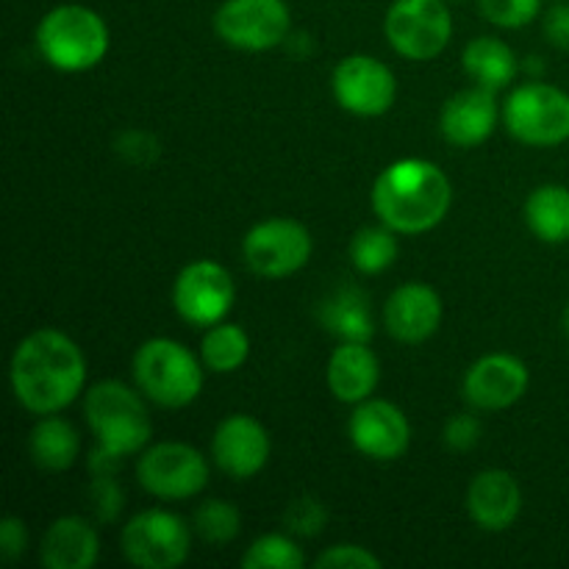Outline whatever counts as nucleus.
<instances>
[{
  "instance_id": "obj_15",
  "label": "nucleus",
  "mask_w": 569,
  "mask_h": 569,
  "mask_svg": "<svg viewBox=\"0 0 569 569\" xmlns=\"http://www.w3.org/2000/svg\"><path fill=\"white\" fill-rule=\"evenodd\" d=\"M211 453L226 476L244 481L259 476L270 459V433L250 415H231L217 426Z\"/></svg>"
},
{
  "instance_id": "obj_21",
  "label": "nucleus",
  "mask_w": 569,
  "mask_h": 569,
  "mask_svg": "<svg viewBox=\"0 0 569 569\" xmlns=\"http://www.w3.org/2000/svg\"><path fill=\"white\" fill-rule=\"evenodd\" d=\"M378 378L381 365L365 342H342L328 361V389L342 403H361L370 398Z\"/></svg>"
},
{
  "instance_id": "obj_26",
  "label": "nucleus",
  "mask_w": 569,
  "mask_h": 569,
  "mask_svg": "<svg viewBox=\"0 0 569 569\" xmlns=\"http://www.w3.org/2000/svg\"><path fill=\"white\" fill-rule=\"evenodd\" d=\"M200 356L211 372H237L248 361L250 339L244 328L231 326V322H217L206 331Z\"/></svg>"
},
{
  "instance_id": "obj_24",
  "label": "nucleus",
  "mask_w": 569,
  "mask_h": 569,
  "mask_svg": "<svg viewBox=\"0 0 569 569\" xmlns=\"http://www.w3.org/2000/svg\"><path fill=\"white\" fill-rule=\"evenodd\" d=\"M461 64L478 81V87L503 89L506 83L515 81L517 59L515 50L498 37H478L465 48Z\"/></svg>"
},
{
  "instance_id": "obj_11",
  "label": "nucleus",
  "mask_w": 569,
  "mask_h": 569,
  "mask_svg": "<svg viewBox=\"0 0 569 569\" xmlns=\"http://www.w3.org/2000/svg\"><path fill=\"white\" fill-rule=\"evenodd\" d=\"M311 233L300 222L272 217L248 231L242 242L244 261L261 278H287L311 259Z\"/></svg>"
},
{
  "instance_id": "obj_37",
  "label": "nucleus",
  "mask_w": 569,
  "mask_h": 569,
  "mask_svg": "<svg viewBox=\"0 0 569 569\" xmlns=\"http://www.w3.org/2000/svg\"><path fill=\"white\" fill-rule=\"evenodd\" d=\"M561 326H565V333H567V339H569V303H567V309H565V317H561Z\"/></svg>"
},
{
  "instance_id": "obj_31",
  "label": "nucleus",
  "mask_w": 569,
  "mask_h": 569,
  "mask_svg": "<svg viewBox=\"0 0 569 569\" xmlns=\"http://www.w3.org/2000/svg\"><path fill=\"white\" fill-rule=\"evenodd\" d=\"M328 511L320 500L315 498H298L289 503V509L283 511V526L289 528L298 537H317V533L326 528Z\"/></svg>"
},
{
  "instance_id": "obj_36",
  "label": "nucleus",
  "mask_w": 569,
  "mask_h": 569,
  "mask_svg": "<svg viewBox=\"0 0 569 569\" xmlns=\"http://www.w3.org/2000/svg\"><path fill=\"white\" fill-rule=\"evenodd\" d=\"M545 37L556 48L569 50V3H556L545 14Z\"/></svg>"
},
{
  "instance_id": "obj_7",
  "label": "nucleus",
  "mask_w": 569,
  "mask_h": 569,
  "mask_svg": "<svg viewBox=\"0 0 569 569\" xmlns=\"http://www.w3.org/2000/svg\"><path fill=\"white\" fill-rule=\"evenodd\" d=\"M387 39L403 59H437L453 37L445 0H395L387 11Z\"/></svg>"
},
{
  "instance_id": "obj_8",
  "label": "nucleus",
  "mask_w": 569,
  "mask_h": 569,
  "mask_svg": "<svg viewBox=\"0 0 569 569\" xmlns=\"http://www.w3.org/2000/svg\"><path fill=\"white\" fill-rule=\"evenodd\" d=\"M214 31L231 48L270 50L292 31L287 0H226L214 14Z\"/></svg>"
},
{
  "instance_id": "obj_14",
  "label": "nucleus",
  "mask_w": 569,
  "mask_h": 569,
  "mask_svg": "<svg viewBox=\"0 0 569 569\" xmlns=\"http://www.w3.org/2000/svg\"><path fill=\"white\" fill-rule=\"evenodd\" d=\"M350 442L376 461H395L409 450L411 428L403 411L389 400H361L348 422Z\"/></svg>"
},
{
  "instance_id": "obj_13",
  "label": "nucleus",
  "mask_w": 569,
  "mask_h": 569,
  "mask_svg": "<svg viewBox=\"0 0 569 569\" xmlns=\"http://www.w3.org/2000/svg\"><path fill=\"white\" fill-rule=\"evenodd\" d=\"M331 83L339 106L359 117L383 114V111L392 109L395 94H398L392 70L383 61L365 53L348 56V59L339 61Z\"/></svg>"
},
{
  "instance_id": "obj_9",
  "label": "nucleus",
  "mask_w": 569,
  "mask_h": 569,
  "mask_svg": "<svg viewBox=\"0 0 569 569\" xmlns=\"http://www.w3.org/2000/svg\"><path fill=\"white\" fill-rule=\"evenodd\" d=\"M137 478L144 492L161 500L194 498L209 483V465L198 448L183 442H159L142 453Z\"/></svg>"
},
{
  "instance_id": "obj_25",
  "label": "nucleus",
  "mask_w": 569,
  "mask_h": 569,
  "mask_svg": "<svg viewBox=\"0 0 569 569\" xmlns=\"http://www.w3.org/2000/svg\"><path fill=\"white\" fill-rule=\"evenodd\" d=\"M322 326L331 333H337L342 342H370L372 339V315L367 298L359 289H342L326 300L320 309Z\"/></svg>"
},
{
  "instance_id": "obj_28",
  "label": "nucleus",
  "mask_w": 569,
  "mask_h": 569,
  "mask_svg": "<svg viewBox=\"0 0 569 569\" xmlns=\"http://www.w3.org/2000/svg\"><path fill=\"white\" fill-rule=\"evenodd\" d=\"M306 556L298 545L283 533H267L259 537L242 556L244 569H300Z\"/></svg>"
},
{
  "instance_id": "obj_4",
  "label": "nucleus",
  "mask_w": 569,
  "mask_h": 569,
  "mask_svg": "<svg viewBox=\"0 0 569 569\" xmlns=\"http://www.w3.org/2000/svg\"><path fill=\"white\" fill-rule=\"evenodd\" d=\"M37 44L56 70L83 72L98 67L109 53V28L89 6L61 3L39 20Z\"/></svg>"
},
{
  "instance_id": "obj_27",
  "label": "nucleus",
  "mask_w": 569,
  "mask_h": 569,
  "mask_svg": "<svg viewBox=\"0 0 569 569\" xmlns=\"http://www.w3.org/2000/svg\"><path fill=\"white\" fill-rule=\"evenodd\" d=\"M389 226L378 228H361L359 233L350 242V261L356 264V270L367 272V276H376V272H383L387 267L395 264L398 259V239Z\"/></svg>"
},
{
  "instance_id": "obj_19",
  "label": "nucleus",
  "mask_w": 569,
  "mask_h": 569,
  "mask_svg": "<svg viewBox=\"0 0 569 569\" xmlns=\"http://www.w3.org/2000/svg\"><path fill=\"white\" fill-rule=\"evenodd\" d=\"M498 122L495 92L487 87L465 89L453 94L442 109V133L459 148H476L487 142Z\"/></svg>"
},
{
  "instance_id": "obj_35",
  "label": "nucleus",
  "mask_w": 569,
  "mask_h": 569,
  "mask_svg": "<svg viewBox=\"0 0 569 569\" xmlns=\"http://www.w3.org/2000/svg\"><path fill=\"white\" fill-rule=\"evenodd\" d=\"M92 500H94V509H98L100 520H114L122 509V492L117 487V481L111 478H98L92 483Z\"/></svg>"
},
{
  "instance_id": "obj_33",
  "label": "nucleus",
  "mask_w": 569,
  "mask_h": 569,
  "mask_svg": "<svg viewBox=\"0 0 569 569\" xmlns=\"http://www.w3.org/2000/svg\"><path fill=\"white\" fill-rule=\"evenodd\" d=\"M478 439H481V422H478V417L456 415L450 417L448 426H445V445H448L450 450L465 453V450L476 448Z\"/></svg>"
},
{
  "instance_id": "obj_18",
  "label": "nucleus",
  "mask_w": 569,
  "mask_h": 569,
  "mask_svg": "<svg viewBox=\"0 0 569 569\" xmlns=\"http://www.w3.org/2000/svg\"><path fill=\"white\" fill-rule=\"evenodd\" d=\"M522 509V492L515 476L506 470L478 472L467 489V511L483 531H506L517 522Z\"/></svg>"
},
{
  "instance_id": "obj_17",
  "label": "nucleus",
  "mask_w": 569,
  "mask_h": 569,
  "mask_svg": "<svg viewBox=\"0 0 569 569\" xmlns=\"http://www.w3.org/2000/svg\"><path fill=\"white\" fill-rule=\"evenodd\" d=\"M442 322V300L428 283H403L395 289L383 309L389 337L403 345H420L437 333Z\"/></svg>"
},
{
  "instance_id": "obj_10",
  "label": "nucleus",
  "mask_w": 569,
  "mask_h": 569,
  "mask_svg": "<svg viewBox=\"0 0 569 569\" xmlns=\"http://www.w3.org/2000/svg\"><path fill=\"white\" fill-rule=\"evenodd\" d=\"M192 537L181 517L161 509H148L122 528V553L142 569H172L183 565Z\"/></svg>"
},
{
  "instance_id": "obj_30",
  "label": "nucleus",
  "mask_w": 569,
  "mask_h": 569,
  "mask_svg": "<svg viewBox=\"0 0 569 569\" xmlns=\"http://www.w3.org/2000/svg\"><path fill=\"white\" fill-rule=\"evenodd\" d=\"M478 9L492 26L522 28L537 20L542 0H478Z\"/></svg>"
},
{
  "instance_id": "obj_34",
  "label": "nucleus",
  "mask_w": 569,
  "mask_h": 569,
  "mask_svg": "<svg viewBox=\"0 0 569 569\" xmlns=\"http://www.w3.org/2000/svg\"><path fill=\"white\" fill-rule=\"evenodd\" d=\"M28 545V533H26V522L20 517H6L0 522V556L6 561H14L26 553Z\"/></svg>"
},
{
  "instance_id": "obj_1",
  "label": "nucleus",
  "mask_w": 569,
  "mask_h": 569,
  "mask_svg": "<svg viewBox=\"0 0 569 569\" xmlns=\"http://www.w3.org/2000/svg\"><path fill=\"white\" fill-rule=\"evenodd\" d=\"M87 383L81 348L56 328H39L11 356V389L31 415H59Z\"/></svg>"
},
{
  "instance_id": "obj_5",
  "label": "nucleus",
  "mask_w": 569,
  "mask_h": 569,
  "mask_svg": "<svg viewBox=\"0 0 569 569\" xmlns=\"http://www.w3.org/2000/svg\"><path fill=\"white\" fill-rule=\"evenodd\" d=\"M133 378L153 403L183 409L203 389L198 356L176 339H148L133 356Z\"/></svg>"
},
{
  "instance_id": "obj_6",
  "label": "nucleus",
  "mask_w": 569,
  "mask_h": 569,
  "mask_svg": "<svg viewBox=\"0 0 569 569\" xmlns=\"http://www.w3.org/2000/svg\"><path fill=\"white\" fill-rule=\"evenodd\" d=\"M506 128L531 148H556L569 139V94L550 83H522L506 100Z\"/></svg>"
},
{
  "instance_id": "obj_12",
  "label": "nucleus",
  "mask_w": 569,
  "mask_h": 569,
  "mask_svg": "<svg viewBox=\"0 0 569 569\" xmlns=\"http://www.w3.org/2000/svg\"><path fill=\"white\" fill-rule=\"evenodd\" d=\"M231 272L209 259L183 267L172 287V306L178 315L198 328H211L226 320L233 306Z\"/></svg>"
},
{
  "instance_id": "obj_16",
  "label": "nucleus",
  "mask_w": 569,
  "mask_h": 569,
  "mask_svg": "<svg viewBox=\"0 0 569 569\" xmlns=\"http://www.w3.org/2000/svg\"><path fill=\"white\" fill-rule=\"evenodd\" d=\"M528 389V367L517 356L489 353L470 367L465 378V398L481 411L515 406Z\"/></svg>"
},
{
  "instance_id": "obj_22",
  "label": "nucleus",
  "mask_w": 569,
  "mask_h": 569,
  "mask_svg": "<svg viewBox=\"0 0 569 569\" xmlns=\"http://www.w3.org/2000/svg\"><path fill=\"white\" fill-rule=\"evenodd\" d=\"M28 450H31V459L39 470L61 472L76 465L81 439H78V431L72 428V422L61 420L56 415H44L33 426L31 439H28Z\"/></svg>"
},
{
  "instance_id": "obj_20",
  "label": "nucleus",
  "mask_w": 569,
  "mask_h": 569,
  "mask_svg": "<svg viewBox=\"0 0 569 569\" xmlns=\"http://www.w3.org/2000/svg\"><path fill=\"white\" fill-rule=\"evenodd\" d=\"M100 556L98 531L83 517H59L44 531L39 559L48 569H89Z\"/></svg>"
},
{
  "instance_id": "obj_23",
  "label": "nucleus",
  "mask_w": 569,
  "mask_h": 569,
  "mask_svg": "<svg viewBox=\"0 0 569 569\" xmlns=\"http://www.w3.org/2000/svg\"><path fill=\"white\" fill-rule=\"evenodd\" d=\"M526 222L542 242H569V189L561 183H545L526 200Z\"/></svg>"
},
{
  "instance_id": "obj_2",
  "label": "nucleus",
  "mask_w": 569,
  "mask_h": 569,
  "mask_svg": "<svg viewBox=\"0 0 569 569\" xmlns=\"http://www.w3.org/2000/svg\"><path fill=\"white\" fill-rule=\"evenodd\" d=\"M453 200L450 178L433 161L400 159L372 187V209L398 233H426L445 220Z\"/></svg>"
},
{
  "instance_id": "obj_29",
  "label": "nucleus",
  "mask_w": 569,
  "mask_h": 569,
  "mask_svg": "<svg viewBox=\"0 0 569 569\" xmlns=\"http://www.w3.org/2000/svg\"><path fill=\"white\" fill-rule=\"evenodd\" d=\"M242 528V517L239 509L228 500H206L198 511H194V531L206 539L209 545H226Z\"/></svg>"
},
{
  "instance_id": "obj_3",
  "label": "nucleus",
  "mask_w": 569,
  "mask_h": 569,
  "mask_svg": "<svg viewBox=\"0 0 569 569\" xmlns=\"http://www.w3.org/2000/svg\"><path fill=\"white\" fill-rule=\"evenodd\" d=\"M83 415L98 437V450L89 461L94 472H109L111 465L139 453L153 433L148 406L122 381L94 383L83 400Z\"/></svg>"
},
{
  "instance_id": "obj_32",
  "label": "nucleus",
  "mask_w": 569,
  "mask_h": 569,
  "mask_svg": "<svg viewBox=\"0 0 569 569\" xmlns=\"http://www.w3.org/2000/svg\"><path fill=\"white\" fill-rule=\"evenodd\" d=\"M320 569H378L381 559L376 553H370L367 548L359 545H337V548H328L326 553L317 559Z\"/></svg>"
}]
</instances>
